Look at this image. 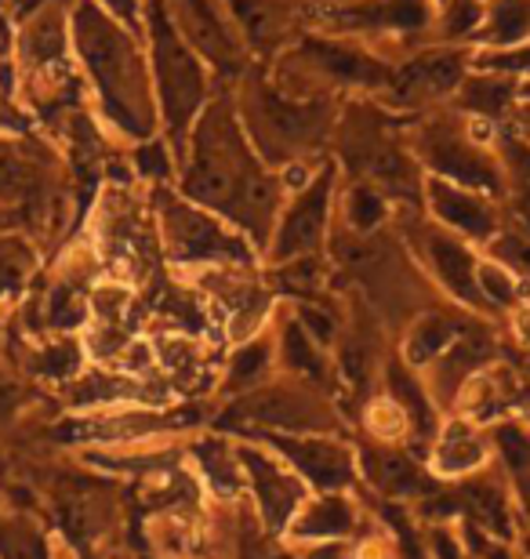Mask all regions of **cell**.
Listing matches in <instances>:
<instances>
[{
  "label": "cell",
  "instance_id": "obj_9",
  "mask_svg": "<svg viewBox=\"0 0 530 559\" xmlns=\"http://www.w3.org/2000/svg\"><path fill=\"white\" fill-rule=\"evenodd\" d=\"M175 11H178V29L186 33V40H193V48L200 55H208L214 62L236 59L229 29L222 26L219 11L208 0H175Z\"/></svg>",
  "mask_w": 530,
  "mask_h": 559
},
{
  "label": "cell",
  "instance_id": "obj_17",
  "mask_svg": "<svg viewBox=\"0 0 530 559\" xmlns=\"http://www.w3.org/2000/svg\"><path fill=\"white\" fill-rule=\"evenodd\" d=\"M491 440L513 476L530 473V425L523 418H502L491 429Z\"/></svg>",
  "mask_w": 530,
  "mask_h": 559
},
{
  "label": "cell",
  "instance_id": "obj_6",
  "mask_svg": "<svg viewBox=\"0 0 530 559\" xmlns=\"http://www.w3.org/2000/svg\"><path fill=\"white\" fill-rule=\"evenodd\" d=\"M436 0H356L349 4L338 22L349 29L364 33H400V37H414V33L436 29Z\"/></svg>",
  "mask_w": 530,
  "mask_h": 559
},
{
  "label": "cell",
  "instance_id": "obj_13",
  "mask_svg": "<svg viewBox=\"0 0 530 559\" xmlns=\"http://www.w3.org/2000/svg\"><path fill=\"white\" fill-rule=\"evenodd\" d=\"M167 222H175L172 237H175V248L182 254H229L233 251V240L214 226L211 218H204L200 211H189V207H175V215H167Z\"/></svg>",
  "mask_w": 530,
  "mask_h": 559
},
{
  "label": "cell",
  "instance_id": "obj_10",
  "mask_svg": "<svg viewBox=\"0 0 530 559\" xmlns=\"http://www.w3.org/2000/svg\"><path fill=\"white\" fill-rule=\"evenodd\" d=\"M520 81H509V76L498 73H476L472 70L466 76V84L458 87V103L469 117H483V120H509L513 106L520 103Z\"/></svg>",
  "mask_w": 530,
  "mask_h": 559
},
{
  "label": "cell",
  "instance_id": "obj_24",
  "mask_svg": "<svg viewBox=\"0 0 530 559\" xmlns=\"http://www.w3.org/2000/svg\"><path fill=\"white\" fill-rule=\"evenodd\" d=\"M513 334H516V342L523 345V349H530V298L523 301V306H516L513 312Z\"/></svg>",
  "mask_w": 530,
  "mask_h": 559
},
{
  "label": "cell",
  "instance_id": "obj_8",
  "mask_svg": "<svg viewBox=\"0 0 530 559\" xmlns=\"http://www.w3.org/2000/svg\"><path fill=\"white\" fill-rule=\"evenodd\" d=\"M306 59L313 62V70L331 76L338 84H364V87H389L392 70L386 62H378L375 55H367L356 44H306Z\"/></svg>",
  "mask_w": 530,
  "mask_h": 559
},
{
  "label": "cell",
  "instance_id": "obj_5",
  "mask_svg": "<svg viewBox=\"0 0 530 559\" xmlns=\"http://www.w3.org/2000/svg\"><path fill=\"white\" fill-rule=\"evenodd\" d=\"M425 200L433 218L455 237L469 240V243H494L498 240L502 218L498 207L487 193L458 182H447V178H425Z\"/></svg>",
  "mask_w": 530,
  "mask_h": 559
},
{
  "label": "cell",
  "instance_id": "obj_3",
  "mask_svg": "<svg viewBox=\"0 0 530 559\" xmlns=\"http://www.w3.org/2000/svg\"><path fill=\"white\" fill-rule=\"evenodd\" d=\"M150 40H153V66H156V87H161L167 120L175 128H186V120L197 114L204 98V70L200 59L189 51V44L178 37L172 19L164 15L161 4H150Z\"/></svg>",
  "mask_w": 530,
  "mask_h": 559
},
{
  "label": "cell",
  "instance_id": "obj_19",
  "mask_svg": "<svg viewBox=\"0 0 530 559\" xmlns=\"http://www.w3.org/2000/svg\"><path fill=\"white\" fill-rule=\"evenodd\" d=\"M455 338H458V328H455V323H450L447 317H428V320L419 323V328H414L408 353H411V360H414V364L436 360V356L444 353Z\"/></svg>",
  "mask_w": 530,
  "mask_h": 559
},
{
  "label": "cell",
  "instance_id": "obj_27",
  "mask_svg": "<svg viewBox=\"0 0 530 559\" xmlns=\"http://www.w3.org/2000/svg\"><path fill=\"white\" fill-rule=\"evenodd\" d=\"M520 95H527V98H530V84H523V87H520Z\"/></svg>",
  "mask_w": 530,
  "mask_h": 559
},
{
  "label": "cell",
  "instance_id": "obj_18",
  "mask_svg": "<svg viewBox=\"0 0 530 559\" xmlns=\"http://www.w3.org/2000/svg\"><path fill=\"white\" fill-rule=\"evenodd\" d=\"M472 512L476 520L487 527L491 534L498 538H513V506H509V495L498 487V484H480L472 490Z\"/></svg>",
  "mask_w": 530,
  "mask_h": 559
},
{
  "label": "cell",
  "instance_id": "obj_16",
  "mask_svg": "<svg viewBox=\"0 0 530 559\" xmlns=\"http://www.w3.org/2000/svg\"><path fill=\"white\" fill-rule=\"evenodd\" d=\"M472 70L530 84V40L513 44V48H476L472 51Z\"/></svg>",
  "mask_w": 530,
  "mask_h": 559
},
{
  "label": "cell",
  "instance_id": "obj_26",
  "mask_svg": "<svg viewBox=\"0 0 530 559\" xmlns=\"http://www.w3.org/2000/svg\"><path fill=\"white\" fill-rule=\"evenodd\" d=\"M134 4H139V0H106V8L120 19H134Z\"/></svg>",
  "mask_w": 530,
  "mask_h": 559
},
{
  "label": "cell",
  "instance_id": "obj_2",
  "mask_svg": "<svg viewBox=\"0 0 530 559\" xmlns=\"http://www.w3.org/2000/svg\"><path fill=\"white\" fill-rule=\"evenodd\" d=\"M76 44L87 59L98 92L109 103V114H117L123 128H139L142 98H145V70L131 40L113 26L95 8H84L76 15Z\"/></svg>",
  "mask_w": 530,
  "mask_h": 559
},
{
  "label": "cell",
  "instance_id": "obj_15",
  "mask_svg": "<svg viewBox=\"0 0 530 559\" xmlns=\"http://www.w3.org/2000/svg\"><path fill=\"white\" fill-rule=\"evenodd\" d=\"M487 15V0H439L436 37L439 44H472Z\"/></svg>",
  "mask_w": 530,
  "mask_h": 559
},
{
  "label": "cell",
  "instance_id": "obj_12",
  "mask_svg": "<svg viewBox=\"0 0 530 559\" xmlns=\"http://www.w3.org/2000/svg\"><path fill=\"white\" fill-rule=\"evenodd\" d=\"M530 40V0H487L472 48H513Z\"/></svg>",
  "mask_w": 530,
  "mask_h": 559
},
{
  "label": "cell",
  "instance_id": "obj_14",
  "mask_svg": "<svg viewBox=\"0 0 530 559\" xmlns=\"http://www.w3.org/2000/svg\"><path fill=\"white\" fill-rule=\"evenodd\" d=\"M476 287L487 309H498V312H513L516 306H523V276L505 265L498 259H480L476 265Z\"/></svg>",
  "mask_w": 530,
  "mask_h": 559
},
{
  "label": "cell",
  "instance_id": "obj_7",
  "mask_svg": "<svg viewBox=\"0 0 530 559\" xmlns=\"http://www.w3.org/2000/svg\"><path fill=\"white\" fill-rule=\"evenodd\" d=\"M428 262H433V273L444 280V287L455 295L458 301H466L472 309H487L480 287H476V265L480 259L472 254L469 240L455 237L439 226V233H428Z\"/></svg>",
  "mask_w": 530,
  "mask_h": 559
},
{
  "label": "cell",
  "instance_id": "obj_11",
  "mask_svg": "<svg viewBox=\"0 0 530 559\" xmlns=\"http://www.w3.org/2000/svg\"><path fill=\"white\" fill-rule=\"evenodd\" d=\"M487 457H491V443L483 440L466 418H458L447 425L436 443V473L466 476V473H476V468L487 465Z\"/></svg>",
  "mask_w": 530,
  "mask_h": 559
},
{
  "label": "cell",
  "instance_id": "obj_23",
  "mask_svg": "<svg viewBox=\"0 0 530 559\" xmlns=\"http://www.w3.org/2000/svg\"><path fill=\"white\" fill-rule=\"evenodd\" d=\"M509 128H513V139H520L523 145H530V98L527 95H520V103L513 106Z\"/></svg>",
  "mask_w": 530,
  "mask_h": 559
},
{
  "label": "cell",
  "instance_id": "obj_20",
  "mask_svg": "<svg viewBox=\"0 0 530 559\" xmlns=\"http://www.w3.org/2000/svg\"><path fill=\"white\" fill-rule=\"evenodd\" d=\"M323 200H327V186L309 189L306 197L298 200V207L291 211V243H306L317 237L320 218H323Z\"/></svg>",
  "mask_w": 530,
  "mask_h": 559
},
{
  "label": "cell",
  "instance_id": "obj_21",
  "mask_svg": "<svg viewBox=\"0 0 530 559\" xmlns=\"http://www.w3.org/2000/svg\"><path fill=\"white\" fill-rule=\"evenodd\" d=\"M349 218H353L360 229H367L386 218V204H381V197L370 186H356L353 193H349Z\"/></svg>",
  "mask_w": 530,
  "mask_h": 559
},
{
  "label": "cell",
  "instance_id": "obj_1",
  "mask_svg": "<svg viewBox=\"0 0 530 559\" xmlns=\"http://www.w3.org/2000/svg\"><path fill=\"white\" fill-rule=\"evenodd\" d=\"M419 156L433 167L436 178L480 189V193H502L505 164L494 156V124L483 117H447L433 120L419 131Z\"/></svg>",
  "mask_w": 530,
  "mask_h": 559
},
{
  "label": "cell",
  "instance_id": "obj_25",
  "mask_svg": "<svg viewBox=\"0 0 530 559\" xmlns=\"http://www.w3.org/2000/svg\"><path fill=\"white\" fill-rule=\"evenodd\" d=\"M513 484H516V498H520V512H523L527 523H530V473L513 476Z\"/></svg>",
  "mask_w": 530,
  "mask_h": 559
},
{
  "label": "cell",
  "instance_id": "obj_22",
  "mask_svg": "<svg viewBox=\"0 0 530 559\" xmlns=\"http://www.w3.org/2000/svg\"><path fill=\"white\" fill-rule=\"evenodd\" d=\"M370 429H375L378 436H386V440H392V436H400L403 429H408V411H403L400 404L381 400V404L370 407Z\"/></svg>",
  "mask_w": 530,
  "mask_h": 559
},
{
  "label": "cell",
  "instance_id": "obj_4",
  "mask_svg": "<svg viewBox=\"0 0 530 559\" xmlns=\"http://www.w3.org/2000/svg\"><path fill=\"white\" fill-rule=\"evenodd\" d=\"M472 44H433V48L419 51L400 70H392L389 92L400 95L403 106H422L433 98L458 95L472 73Z\"/></svg>",
  "mask_w": 530,
  "mask_h": 559
},
{
  "label": "cell",
  "instance_id": "obj_28",
  "mask_svg": "<svg viewBox=\"0 0 530 559\" xmlns=\"http://www.w3.org/2000/svg\"><path fill=\"white\" fill-rule=\"evenodd\" d=\"M436 4H439V0H436Z\"/></svg>",
  "mask_w": 530,
  "mask_h": 559
}]
</instances>
